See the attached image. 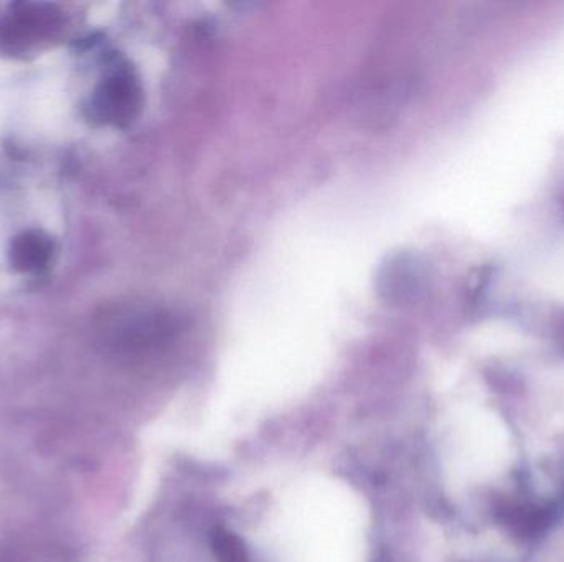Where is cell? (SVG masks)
Instances as JSON below:
<instances>
[{"mask_svg": "<svg viewBox=\"0 0 564 562\" xmlns=\"http://www.w3.org/2000/svg\"><path fill=\"white\" fill-rule=\"evenodd\" d=\"M141 104V91L134 76L118 71L99 86L94 106L99 118L114 124L131 121Z\"/></svg>", "mask_w": 564, "mask_h": 562, "instance_id": "cell-2", "label": "cell"}, {"mask_svg": "<svg viewBox=\"0 0 564 562\" xmlns=\"http://www.w3.org/2000/svg\"><path fill=\"white\" fill-rule=\"evenodd\" d=\"M121 322L113 330V345L119 352L136 353L159 345L172 333V322L164 312L131 310L119 315Z\"/></svg>", "mask_w": 564, "mask_h": 562, "instance_id": "cell-1", "label": "cell"}, {"mask_svg": "<svg viewBox=\"0 0 564 562\" xmlns=\"http://www.w3.org/2000/svg\"><path fill=\"white\" fill-rule=\"evenodd\" d=\"M55 17L57 15L53 14L52 7L22 5L20 10L12 15L7 30L10 32V37L25 40L52 29V25H55Z\"/></svg>", "mask_w": 564, "mask_h": 562, "instance_id": "cell-4", "label": "cell"}, {"mask_svg": "<svg viewBox=\"0 0 564 562\" xmlns=\"http://www.w3.org/2000/svg\"><path fill=\"white\" fill-rule=\"evenodd\" d=\"M212 551L217 562H251L243 539L226 528H215L210 534Z\"/></svg>", "mask_w": 564, "mask_h": 562, "instance_id": "cell-6", "label": "cell"}, {"mask_svg": "<svg viewBox=\"0 0 564 562\" xmlns=\"http://www.w3.org/2000/svg\"><path fill=\"white\" fill-rule=\"evenodd\" d=\"M50 241L38 233H27L15 239L12 246V264L20 271H35L38 267L45 266L50 258Z\"/></svg>", "mask_w": 564, "mask_h": 562, "instance_id": "cell-5", "label": "cell"}, {"mask_svg": "<svg viewBox=\"0 0 564 562\" xmlns=\"http://www.w3.org/2000/svg\"><path fill=\"white\" fill-rule=\"evenodd\" d=\"M423 286V272L416 259L409 256L391 258L383 266L378 279V287L386 300L401 304L414 299Z\"/></svg>", "mask_w": 564, "mask_h": 562, "instance_id": "cell-3", "label": "cell"}]
</instances>
